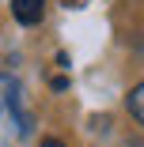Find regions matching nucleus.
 Segmentation results:
<instances>
[{"mask_svg": "<svg viewBox=\"0 0 144 147\" xmlns=\"http://www.w3.org/2000/svg\"><path fill=\"white\" fill-rule=\"evenodd\" d=\"M42 11H46V0H12V15H15L23 26L42 23Z\"/></svg>", "mask_w": 144, "mask_h": 147, "instance_id": "obj_1", "label": "nucleus"}, {"mask_svg": "<svg viewBox=\"0 0 144 147\" xmlns=\"http://www.w3.org/2000/svg\"><path fill=\"white\" fill-rule=\"evenodd\" d=\"M129 113L136 117V121L144 125V79L133 87V91H129Z\"/></svg>", "mask_w": 144, "mask_h": 147, "instance_id": "obj_2", "label": "nucleus"}, {"mask_svg": "<svg viewBox=\"0 0 144 147\" xmlns=\"http://www.w3.org/2000/svg\"><path fill=\"white\" fill-rule=\"evenodd\" d=\"M42 147H65V143H61V140H46Z\"/></svg>", "mask_w": 144, "mask_h": 147, "instance_id": "obj_3", "label": "nucleus"}]
</instances>
